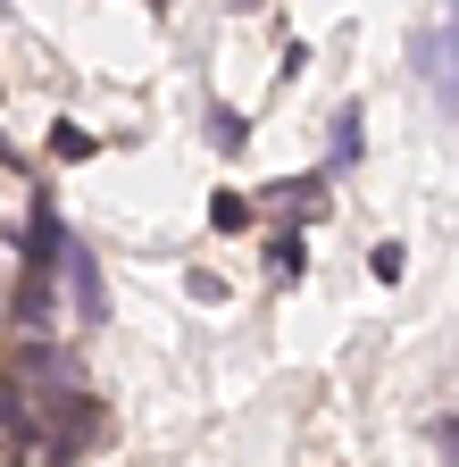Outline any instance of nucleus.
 <instances>
[{
  "mask_svg": "<svg viewBox=\"0 0 459 467\" xmlns=\"http://www.w3.org/2000/svg\"><path fill=\"white\" fill-rule=\"evenodd\" d=\"M418 76L434 84V100H451V26H434V34L418 42Z\"/></svg>",
  "mask_w": 459,
  "mask_h": 467,
  "instance_id": "f257e3e1",
  "label": "nucleus"
},
{
  "mask_svg": "<svg viewBox=\"0 0 459 467\" xmlns=\"http://www.w3.org/2000/svg\"><path fill=\"white\" fill-rule=\"evenodd\" d=\"M267 201H276L284 217H318V209H326V175H301V184H276Z\"/></svg>",
  "mask_w": 459,
  "mask_h": 467,
  "instance_id": "f03ea898",
  "label": "nucleus"
},
{
  "mask_svg": "<svg viewBox=\"0 0 459 467\" xmlns=\"http://www.w3.org/2000/svg\"><path fill=\"white\" fill-rule=\"evenodd\" d=\"M209 225H217V234H243V225H251V192H217V201H209Z\"/></svg>",
  "mask_w": 459,
  "mask_h": 467,
  "instance_id": "7ed1b4c3",
  "label": "nucleus"
},
{
  "mask_svg": "<svg viewBox=\"0 0 459 467\" xmlns=\"http://www.w3.org/2000/svg\"><path fill=\"white\" fill-rule=\"evenodd\" d=\"M267 267H276L284 284H293V275L309 267V259H301V234H276V243H267Z\"/></svg>",
  "mask_w": 459,
  "mask_h": 467,
  "instance_id": "20e7f679",
  "label": "nucleus"
},
{
  "mask_svg": "<svg viewBox=\"0 0 459 467\" xmlns=\"http://www.w3.org/2000/svg\"><path fill=\"white\" fill-rule=\"evenodd\" d=\"M209 142H217V150H243V142H251V126H243L235 109H217V117H209Z\"/></svg>",
  "mask_w": 459,
  "mask_h": 467,
  "instance_id": "39448f33",
  "label": "nucleus"
},
{
  "mask_svg": "<svg viewBox=\"0 0 459 467\" xmlns=\"http://www.w3.org/2000/svg\"><path fill=\"white\" fill-rule=\"evenodd\" d=\"M50 150H59V159H92V134L84 126H50Z\"/></svg>",
  "mask_w": 459,
  "mask_h": 467,
  "instance_id": "423d86ee",
  "label": "nucleus"
},
{
  "mask_svg": "<svg viewBox=\"0 0 459 467\" xmlns=\"http://www.w3.org/2000/svg\"><path fill=\"white\" fill-rule=\"evenodd\" d=\"M368 267H376V284H401V275H410V259H401V243H376V259H368Z\"/></svg>",
  "mask_w": 459,
  "mask_h": 467,
  "instance_id": "0eeeda50",
  "label": "nucleus"
},
{
  "mask_svg": "<svg viewBox=\"0 0 459 467\" xmlns=\"http://www.w3.org/2000/svg\"><path fill=\"white\" fill-rule=\"evenodd\" d=\"M334 159H360V109L334 117Z\"/></svg>",
  "mask_w": 459,
  "mask_h": 467,
  "instance_id": "6e6552de",
  "label": "nucleus"
}]
</instances>
